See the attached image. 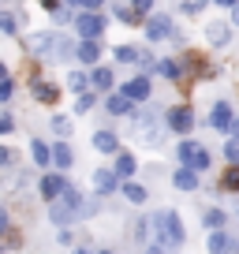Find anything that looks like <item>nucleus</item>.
Returning <instances> with one entry per match:
<instances>
[{
	"mask_svg": "<svg viewBox=\"0 0 239 254\" xmlns=\"http://www.w3.org/2000/svg\"><path fill=\"white\" fill-rule=\"evenodd\" d=\"M90 213H94V202H86L75 187H67L56 202H49V217H53L56 228H67V224H75V221H86Z\"/></svg>",
	"mask_w": 239,
	"mask_h": 254,
	"instance_id": "obj_1",
	"label": "nucleus"
},
{
	"mask_svg": "<svg viewBox=\"0 0 239 254\" xmlns=\"http://www.w3.org/2000/svg\"><path fill=\"white\" fill-rule=\"evenodd\" d=\"M150 232H153V243L157 247H165L168 254L172 251H179L183 247V217L176 213V209H161V213H153L150 217Z\"/></svg>",
	"mask_w": 239,
	"mask_h": 254,
	"instance_id": "obj_2",
	"label": "nucleus"
},
{
	"mask_svg": "<svg viewBox=\"0 0 239 254\" xmlns=\"http://www.w3.org/2000/svg\"><path fill=\"white\" fill-rule=\"evenodd\" d=\"M71 41L64 38V34H53V30H41V34H30L26 38V53L30 56H71Z\"/></svg>",
	"mask_w": 239,
	"mask_h": 254,
	"instance_id": "obj_3",
	"label": "nucleus"
},
{
	"mask_svg": "<svg viewBox=\"0 0 239 254\" xmlns=\"http://www.w3.org/2000/svg\"><path fill=\"white\" fill-rule=\"evenodd\" d=\"M176 157H179V165L194 168V172H206V168L213 165V153H209L202 142H194V138H183V142L176 146Z\"/></svg>",
	"mask_w": 239,
	"mask_h": 254,
	"instance_id": "obj_4",
	"label": "nucleus"
},
{
	"mask_svg": "<svg viewBox=\"0 0 239 254\" xmlns=\"http://www.w3.org/2000/svg\"><path fill=\"white\" fill-rule=\"evenodd\" d=\"M135 135H138V142H146V146H157L161 142V116H157V109H142V112H135Z\"/></svg>",
	"mask_w": 239,
	"mask_h": 254,
	"instance_id": "obj_5",
	"label": "nucleus"
},
{
	"mask_svg": "<svg viewBox=\"0 0 239 254\" xmlns=\"http://www.w3.org/2000/svg\"><path fill=\"white\" fill-rule=\"evenodd\" d=\"M146 38H150V41H165V38L179 41V34H176V26H172V15H150V23H146Z\"/></svg>",
	"mask_w": 239,
	"mask_h": 254,
	"instance_id": "obj_6",
	"label": "nucleus"
},
{
	"mask_svg": "<svg viewBox=\"0 0 239 254\" xmlns=\"http://www.w3.org/2000/svg\"><path fill=\"white\" fill-rule=\"evenodd\" d=\"M165 124L172 127L176 135H187V131L194 127V112L187 109V105H172V109L165 112Z\"/></svg>",
	"mask_w": 239,
	"mask_h": 254,
	"instance_id": "obj_7",
	"label": "nucleus"
},
{
	"mask_svg": "<svg viewBox=\"0 0 239 254\" xmlns=\"http://www.w3.org/2000/svg\"><path fill=\"white\" fill-rule=\"evenodd\" d=\"M206 251H209V254H239V239L228 236L224 228H217V232H209Z\"/></svg>",
	"mask_w": 239,
	"mask_h": 254,
	"instance_id": "obj_8",
	"label": "nucleus"
},
{
	"mask_svg": "<svg viewBox=\"0 0 239 254\" xmlns=\"http://www.w3.org/2000/svg\"><path fill=\"white\" fill-rule=\"evenodd\" d=\"M67 187H71V183H67L60 172H49V176H41V183H38V190H41V198H45V202H56V198H60V194H64Z\"/></svg>",
	"mask_w": 239,
	"mask_h": 254,
	"instance_id": "obj_9",
	"label": "nucleus"
},
{
	"mask_svg": "<svg viewBox=\"0 0 239 254\" xmlns=\"http://www.w3.org/2000/svg\"><path fill=\"white\" fill-rule=\"evenodd\" d=\"M75 26H79L82 38H101L105 19H101V11H82V15H75Z\"/></svg>",
	"mask_w": 239,
	"mask_h": 254,
	"instance_id": "obj_10",
	"label": "nucleus"
},
{
	"mask_svg": "<svg viewBox=\"0 0 239 254\" xmlns=\"http://www.w3.org/2000/svg\"><path fill=\"white\" fill-rule=\"evenodd\" d=\"M232 124H236V116H232V105H228V101H217L213 112H209V127H213V131H221V135H224V131L232 135Z\"/></svg>",
	"mask_w": 239,
	"mask_h": 254,
	"instance_id": "obj_11",
	"label": "nucleus"
},
{
	"mask_svg": "<svg viewBox=\"0 0 239 254\" xmlns=\"http://www.w3.org/2000/svg\"><path fill=\"white\" fill-rule=\"evenodd\" d=\"M120 90H123L131 101H150V97H153V82L146 79V75H138V79H127Z\"/></svg>",
	"mask_w": 239,
	"mask_h": 254,
	"instance_id": "obj_12",
	"label": "nucleus"
},
{
	"mask_svg": "<svg viewBox=\"0 0 239 254\" xmlns=\"http://www.w3.org/2000/svg\"><path fill=\"white\" fill-rule=\"evenodd\" d=\"M30 97L41 101V105H56L60 101V86H53V82H45V79H30Z\"/></svg>",
	"mask_w": 239,
	"mask_h": 254,
	"instance_id": "obj_13",
	"label": "nucleus"
},
{
	"mask_svg": "<svg viewBox=\"0 0 239 254\" xmlns=\"http://www.w3.org/2000/svg\"><path fill=\"white\" fill-rule=\"evenodd\" d=\"M116 187H120L116 168H94V190L97 194H112Z\"/></svg>",
	"mask_w": 239,
	"mask_h": 254,
	"instance_id": "obj_14",
	"label": "nucleus"
},
{
	"mask_svg": "<svg viewBox=\"0 0 239 254\" xmlns=\"http://www.w3.org/2000/svg\"><path fill=\"white\" fill-rule=\"evenodd\" d=\"M105 112H109V116H131V112H135V101L120 90V94H112L109 101H105Z\"/></svg>",
	"mask_w": 239,
	"mask_h": 254,
	"instance_id": "obj_15",
	"label": "nucleus"
},
{
	"mask_svg": "<svg viewBox=\"0 0 239 254\" xmlns=\"http://www.w3.org/2000/svg\"><path fill=\"white\" fill-rule=\"evenodd\" d=\"M75 56H79L82 64H97V56H101V45H97V38H82L79 45H75Z\"/></svg>",
	"mask_w": 239,
	"mask_h": 254,
	"instance_id": "obj_16",
	"label": "nucleus"
},
{
	"mask_svg": "<svg viewBox=\"0 0 239 254\" xmlns=\"http://www.w3.org/2000/svg\"><path fill=\"white\" fill-rule=\"evenodd\" d=\"M112 168H116V176H120V180H131V176L138 172V161L131 157L127 150H120V153H116V165H112Z\"/></svg>",
	"mask_w": 239,
	"mask_h": 254,
	"instance_id": "obj_17",
	"label": "nucleus"
},
{
	"mask_svg": "<svg viewBox=\"0 0 239 254\" xmlns=\"http://www.w3.org/2000/svg\"><path fill=\"white\" fill-rule=\"evenodd\" d=\"M172 183H176L179 190H194V187H198V172H194V168H187V165H179V168L172 172Z\"/></svg>",
	"mask_w": 239,
	"mask_h": 254,
	"instance_id": "obj_18",
	"label": "nucleus"
},
{
	"mask_svg": "<svg viewBox=\"0 0 239 254\" xmlns=\"http://www.w3.org/2000/svg\"><path fill=\"white\" fill-rule=\"evenodd\" d=\"M120 194L131 202V206H142L146 198H150V190L142 187V183H131V180H123V187H120Z\"/></svg>",
	"mask_w": 239,
	"mask_h": 254,
	"instance_id": "obj_19",
	"label": "nucleus"
},
{
	"mask_svg": "<svg viewBox=\"0 0 239 254\" xmlns=\"http://www.w3.org/2000/svg\"><path fill=\"white\" fill-rule=\"evenodd\" d=\"M206 38H209V45L224 49V45H228V38H232V30H228V23H209L206 26Z\"/></svg>",
	"mask_w": 239,
	"mask_h": 254,
	"instance_id": "obj_20",
	"label": "nucleus"
},
{
	"mask_svg": "<svg viewBox=\"0 0 239 254\" xmlns=\"http://www.w3.org/2000/svg\"><path fill=\"white\" fill-rule=\"evenodd\" d=\"M94 150L112 153V157H116V153H120V138L112 135V131H97V135H94Z\"/></svg>",
	"mask_w": 239,
	"mask_h": 254,
	"instance_id": "obj_21",
	"label": "nucleus"
},
{
	"mask_svg": "<svg viewBox=\"0 0 239 254\" xmlns=\"http://www.w3.org/2000/svg\"><path fill=\"white\" fill-rule=\"evenodd\" d=\"M71 161H75V153H71V146L64 142V138H60V142L53 146V165L60 168V172H64V168H71Z\"/></svg>",
	"mask_w": 239,
	"mask_h": 254,
	"instance_id": "obj_22",
	"label": "nucleus"
},
{
	"mask_svg": "<svg viewBox=\"0 0 239 254\" xmlns=\"http://www.w3.org/2000/svg\"><path fill=\"white\" fill-rule=\"evenodd\" d=\"M30 153H34V165H38V168H49V165H53V150H49L45 142H38V138L30 142Z\"/></svg>",
	"mask_w": 239,
	"mask_h": 254,
	"instance_id": "obj_23",
	"label": "nucleus"
},
{
	"mask_svg": "<svg viewBox=\"0 0 239 254\" xmlns=\"http://www.w3.org/2000/svg\"><path fill=\"white\" fill-rule=\"evenodd\" d=\"M157 71L165 75L168 82H179V79H183V64H179V60H161V64H157Z\"/></svg>",
	"mask_w": 239,
	"mask_h": 254,
	"instance_id": "obj_24",
	"label": "nucleus"
},
{
	"mask_svg": "<svg viewBox=\"0 0 239 254\" xmlns=\"http://www.w3.org/2000/svg\"><path fill=\"white\" fill-rule=\"evenodd\" d=\"M112 56H116V64H138V56H142V53H138L135 45H116V49H112Z\"/></svg>",
	"mask_w": 239,
	"mask_h": 254,
	"instance_id": "obj_25",
	"label": "nucleus"
},
{
	"mask_svg": "<svg viewBox=\"0 0 239 254\" xmlns=\"http://www.w3.org/2000/svg\"><path fill=\"white\" fill-rule=\"evenodd\" d=\"M90 82H94V90H112V67H94Z\"/></svg>",
	"mask_w": 239,
	"mask_h": 254,
	"instance_id": "obj_26",
	"label": "nucleus"
},
{
	"mask_svg": "<svg viewBox=\"0 0 239 254\" xmlns=\"http://www.w3.org/2000/svg\"><path fill=\"white\" fill-rule=\"evenodd\" d=\"M67 86H71L75 94H86V86H94V82H90L86 71H71V75H67Z\"/></svg>",
	"mask_w": 239,
	"mask_h": 254,
	"instance_id": "obj_27",
	"label": "nucleus"
},
{
	"mask_svg": "<svg viewBox=\"0 0 239 254\" xmlns=\"http://www.w3.org/2000/svg\"><path fill=\"white\" fill-rule=\"evenodd\" d=\"M202 224H206L209 232H217V228H224V224H228V217H224L221 209H206V217H202Z\"/></svg>",
	"mask_w": 239,
	"mask_h": 254,
	"instance_id": "obj_28",
	"label": "nucleus"
},
{
	"mask_svg": "<svg viewBox=\"0 0 239 254\" xmlns=\"http://www.w3.org/2000/svg\"><path fill=\"white\" fill-rule=\"evenodd\" d=\"M221 187L224 190H239V165H232L228 172H224V180H221Z\"/></svg>",
	"mask_w": 239,
	"mask_h": 254,
	"instance_id": "obj_29",
	"label": "nucleus"
},
{
	"mask_svg": "<svg viewBox=\"0 0 239 254\" xmlns=\"http://www.w3.org/2000/svg\"><path fill=\"white\" fill-rule=\"evenodd\" d=\"M94 105H97V94H94V90H86V94H79V109H75V112H82V116H86Z\"/></svg>",
	"mask_w": 239,
	"mask_h": 254,
	"instance_id": "obj_30",
	"label": "nucleus"
},
{
	"mask_svg": "<svg viewBox=\"0 0 239 254\" xmlns=\"http://www.w3.org/2000/svg\"><path fill=\"white\" fill-rule=\"evenodd\" d=\"M53 131H56L60 138H67V135H71V120H64V116H53Z\"/></svg>",
	"mask_w": 239,
	"mask_h": 254,
	"instance_id": "obj_31",
	"label": "nucleus"
},
{
	"mask_svg": "<svg viewBox=\"0 0 239 254\" xmlns=\"http://www.w3.org/2000/svg\"><path fill=\"white\" fill-rule=\"evenodd\" d=\"M224 157H228V165H239V138H228V146H224Z\"/></svg>",
	"mask_w": 239,
	"mask_h": 254,
	"instance_id": "obj_32",
	"label": "nucleus"
},
{
	"mask_svg": "<svg viewBox=\"0 0 239 254\" xmlns=\"http://www.w3.org/2000/svg\"><path fill=\"white\" fill-rule=\"evenodd\" d=\"M0 30L4 34H15L19 26H15V15H11V11H4V15H0Z\"/></svg>",
	"mask_w": 239,
	"mask_h": 254,
	"instance_id": "obj_33",
	"label": "nucleus"
},
{
	"mask_svg": "<svg viewBox=\"0 0 239 254\" xmlns=\"http://www.w3.org/2000/svg\"><path fill=\"white\" fill-rule=\"evenodd\" d=\"M157 56H153V53H142V56H138V67H146V71H157Z\"/></svg>",
	"mask_w": 239,
	"mask_h": 254,
	"instance_id": "obj_34",
	"label": "nucleus"
},
{
	"mask_svg": "<svg viewBox=\"0 0 239 254\" xmlns=\"http://www.w3.org/2000/svg\"><path fill=\"white\" fill-rule=\"evenodd\" d=\"M11 94H15V82H11V79H4V82H0V101L8 105V101H11Z\"/></svg>",
	"mask_w": 239,
	"mask_h": 254,
	"instance_id": "obj_35",
	"label": "nucleus"
},
{
	"mask_svg": "<svg viewBox=\"0 0 239 254\" xmlns=\"http://www.w3.org/2000/svg\"><path fill=\"white\" fill-rule=\"evenodd\" d=\"M11 131H15V120H11V112H4L0 116V135H11Z\"/></svg>",
	"mask_w": 239,
	"mask_h": 254,
	"instance_id": "obj_36",
	"label": "nucleus"
},
{
	"mask_svg": "<svg viewBox=\"0 0 239 254\" xmlns=\"http://www.w3.org/2000/svg\"><path fill=\"white\" fill-rule=\"evenodd\" d=\"M53 19H56V23H75V19H71V11H67L64 4H60V8L53 11Z\"/></svg>",
	"mask_w": 239,
	"mask_h": 254,
	"instance_id": "obj_37",
	"label": "nucleus"
},
{
	"mask_svg": "<svg viewBox=\"0 0 239 254\" xmlns=\"http://www.w3.org/2000/svg\"><path fill=\"white\" fill-rule=\"evenodd\" d=\"M101 4H105V0H79L82 11H101Z\"/></svg>",
	"mask_w": 239,
	"mask_h": 254,
	"instance_id": "obj_38",
	"label": "nucleus"
},
{
	"mask_svg": "<svg viewBox=\"0 0 239 254\" xmlns=\"http://www.w3.org/2000/svg\"><path fill=\"white\" fill-rule=\"evenodd\" d=\"M202 4H209V0H187V4H183V11H187V15H194V11H198Z\"/></svg>",
	"mask_w": 239,
	"mask_h": 254,
	"instance_id": "obj_39",
	"label": "nucleus"
},
{
	"mask_svg": "<svg viewBox=\"0 0 239 254\" xmlns=\"http://www.w3.org/2000/svg\"><path fill=\"white\" fill-rule=\"evenodd\" d=\"M131 8H138L146 15V11H153V0H131Z\"/></svg>",
	"mask_w": 239,
	"mask_h": 254,
	"instance_id": "obj_40",
	"label": "nucleus"
},
{
	"mask_svg": "<svg viewBox=\"0 0 239 254\" xmlns=\"http://www.w3.org/2000/svg\"><path fill=\"white\" fill-rule=\"evenodd\" d=\"M213 4H221V8H236L239 0H213Z\"/></svg>",
	"mask_w": 239,
	"mask_h": 254,
	"instance_id": "obj_41",
	"label": "nucleus"
},
{
	"mask_svg": "<svg viewBox=\"0 0 239 254\" xmlns=\"http://www.w3.org/2000/svg\"><path fill=\"white\" fill-rule=\"evenodd\" d=\"M232 26H239V4L232 8Z\"/></svg>",
	"mask_w": 239,
	"mask_h": 254,
	"instance_id": "obj_42",
	"label": "nucleus"
},
{
	"mask_svg": "<svg viewBox=\"0 0 239 254\" xmlns=\"http://www.w3.org/2000/svg\"><path fill=\"white\" fill-rule=\"evenodd\" d=\"M232 138H239V116H236V124H232Z\"/></svg>",
	"mask_w": 239,
	"mask_h": 254,
	"instance_id": "obj_43",
	"label": "nucleus"
},
{
	"mask_svg": "<svg viewBox=\"0 0 239 254\" xmlns=\"http://www.w3.org/2000/svg\"><path fill=\"white\" fill-rule=\"evenodd\" d=\"M75 254H90V251H86V247H79V251H75Z\"/></svg>",
	"mask_w": 239,
	"mask_h": 254,
	"instance_id": "obj_44",
	"label": "nucleus"
},
{
	"mask_svg": "<svg viewBox=\"0 0 239 254\" xmlns=\"http://www.w3.org/2000/svg\"><path fill=\"white\" fill-rule=\"evenodd\" d=\"M97 254H116V251H97Z\"/></svg>",
	"mask_w": 239,
	"mask_h": 254,
	"instance_id": "obj_45",
	"label": "nucleus"
},
{
	"mask_svg": "<svg viewBox=\"0 0 239 254\" xmlns=\"http://www.w3.org/2000/svg\"><path fill=\"white\" fill-rule=\"evenodd\" d=\"M64 4H79V0H64Z\"/></svg>",
	"mask_w": 239,
	"mask_h": 254,
	"instance_id": "obj_46",
	"label": "nucleus"
}]
</instances>
